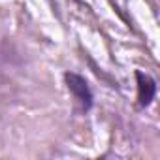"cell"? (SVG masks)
I'll return each mask as SVG.
<instances>
[{
	"instance_id": "obj_1",
	"label": "cell",
	"mask_w": 160,
	"mask_h": 160,
	"mask_svg": "<svg viewBox=\"0 0 160 160\" xmlns=\"http://www.w3.org/2000/svg\"><path fill=\"white\" fill-rule=\"evenodd\" d=\"M64 79H66V85H68V91L72 92L75 104L79 106L81 111H89L92 108V91L87 83V79L77 75L73 72H66L64 73Z\"/></svg>"
},
{
	"instance_id": "obj_2",
	"label": "cell",
	"mask_w": 160,
	"mask_h": 160,
	"mask_svg": "<svg viewBox=\"0 0 160 160\" xmlns=\"http://www.w3.org/2000/svg\"><path fill=\"white\" fill-rule=\"evenodd\" d=\"M136 79H138V104L141 108H147L156 94V83L149 73H143L139 70L136 72Z\"/></svg>"
}]
</instances>
